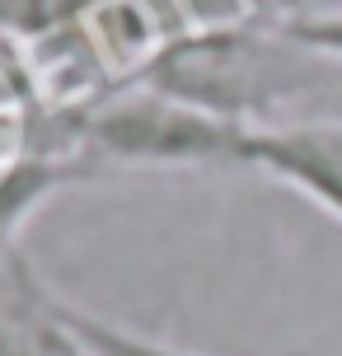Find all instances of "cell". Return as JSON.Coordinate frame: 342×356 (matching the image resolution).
Here are the masks:
<instances>
[{"label": "cell", "instance_id": "1", "mask_svg": "<svg viewBox=\"0 0 342 356\" xmlns=\"http://www.w3.org/2000/svg\"><path fill=\"white\" fill-rule=\"evenodd\" d=\"M338 75L342 66L291 42L277 24H268L263 33L239 24V29L183 33L141 85L179 94V99L211 108L230 122L263 127L272 122V113L300 104L305 94L333 89Z\"/></svg>", "mask_w": 342, "mask_h": 356}, {"label": "cell", "instance_id": "2", "mask_svg": "<svg viewBox=\"0 0 342 356\" xmlns=\"http://www.w3.org/2000/svg\"><path fill=\"white\" fill-rule=\"evenodd\" d=\"M71 122L75 150L94 169H244L249 127L155 85L113 89L108 99H99Z\"/></svg>", "mask_w": 342, "mask_h": 356}, {"label": "cell", "instance_id": "3", "mask_svg": "<svg viewBox=\"0 0 342 356\" xmlns=\"http://www.w3.org/2000/svg\"><path fill=\"white\" fill-rule=\"evenodd\" d=\"M244 169L305 197L342 225V118L263 122L244 136Z\"/></svg>", "mask_w": 342, "mask_h": 356}, {"label": "cell", "instance_id": "4", "mask_svg": "<svg viewBox=\"0 0 342 356\" xmlns=\"http://www.w3.org/2000/svg\"><path fill=\"white\" fill-rule=\"evenodd\" d=\"M0 356H90L56 314V291L33 277L19 244L0 253Z\"/></svg>", "mask_w": 342, "mask_h": 356}, {"label": "cell", "instance_id": "5", "mask_svg": "<svg viewBox=\"0 0 342 356\" xmlns=\"http://www.w3.org/2000/svg\"><path fill=\"white\" fill-rule=\"evenodd\" d=\"M94 178V164L80 150H47L33 145L15 160L0 164V253L15 249L19 230L28 225V216H38L42 202H52L66 188H80Z\"/></svg>", "mask_w": 342, "mask_h": 356}, {"label": "cell", "instance_id": "6", "mask_svg": "<svg viewBox=\"0 0 342 356\" xmlns=\"http://www.w3.org/2000/svg\"><path fill=\"white\" fill-rule=\"evenodd\" d=\"M56 314H61V323L71 328L75 338L85 342L90 356H202V352H188V347H174V342H164V338L131 333V328L104 319V314H94L85 305L66 300V296H56Z\"/></svg>", "mask_w": 342, "mask_h": 356}, {"label": "cell", "instance_id": "7", "mask_svg": "<svg viewBox=\"0 0 342 356\" xmlns=\"http://www.w3.org/2000/svg\"><path fill=\"white\" fill-rule=\"evenodd\" d=\"M291 42L309 47L314 56H324L333 66H342V5H319L309 15H282L272 19Z\"/></svg>", "mask_w": 342, "mask_h": 356}, {"label": "cell", "instance_id": "8", "mask_svg": "<svg viewBox=\"0 0 342 356\" xmlns=\"http://www.w3.org/2000/svg\"><path fill=\"white\" fill-rule=\"evenodd\" d=\"M0 29H15V0H0Z\"/></svg>", "mask_w": 342, "mask_h": 356}]
</instances>
